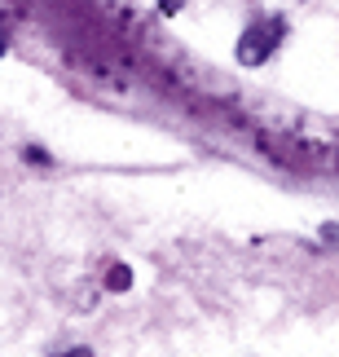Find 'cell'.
<instances>
[{"instance_id": "obj_4", "label": "cell", "mask_w": 339, "mask_h": 357, "mask_svg": "<svg viewBox=\"0 0 339 357\" xmlns=\"http://www.w3.org/2000/svg\"><path fill=\"white\" fill-rule=\"evenodd\" d=\"M159 9H164L168 18H172V13H181V9H185V0H159Z\"/></svg>"}, {"instance_id": "obj_3", "label": "cell", "mask_w": 339, "mask_h": 357, "mask_svg": "<svg viewBox=\"0 0 339 357\" xmlns=\"http://www.w3.org/2000/svg\"><path fill=\"white\" fill-rule=\"evenodd\" d=\"M22 155H26V163H49V155H45V150H36V146H26Z\"/></svg>"}, {"instance_id": "obj_5", "label": "cell", "mask_w": 339, "mask_h": 357, "mask_svg": "<svg viewBox=\"0 0 339 357\" xmlns=\"http://www.w3.org/2000/svg\"><path fill=\"white\" fill-rule=\"evenodd\" d=\"M66 357H93L88 349H71V353H66Z\"/></svg>"}, {"instance_id": "obj_2", "label": "cell", "mask_w": 339, "mask_h": 357, "mask_svg": "<svg viewBox=\"0 0 339 357\" xmlns=\"http://www.w3.org/2000/svg\"><path fill=\"white\" fill-rule=\"evenodd\" d=\"M128 282H132V269L128 265H115L111 273H106V287H111V291H128Z\"/></svg>"}, {"instance_id": "obj_1", "label": "cell", "mask_w": 339, "mask_h": 357, "mask_svg": "<svg viewBox=\"0 0 339 357\" xmlns=\"http://www.w3.org/2000/svg\"><path fill=\"white\" fill-rule=\"evenodd\" d=\"M282 36H287V18H260V22H251L247 31H242L238 49H234L238 62L242 66H265L269 53L282 45Z\"/></svg>"}, {"instance_id": "obj_6", "label": "cell", "mask_w": 339, "mask_h": 357, "mask_svg": "<svg viewBox=\"0 0 339 357\" xmlns=\"http://www.w3.org/2000/svg\"><path fill=\"white\" fill-rule=\"evenodd\" d=\"M0 53H5V40H0Z\"/></svg>"}]
</instances>
